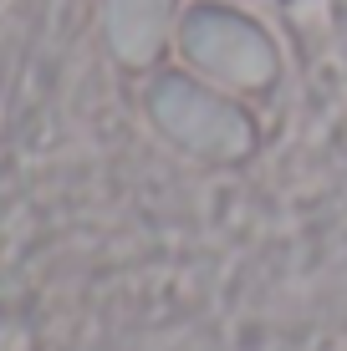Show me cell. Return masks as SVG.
<instances>
[{"label": "cell", "instance_id": "2", "mask_svg": "<svg viewBox=\"0 0 347 351\" xmlns=\"http://www.w3.org/2000/svg\"><path fill=\"white\" fill-rule=\"evenodd\" d=\"M179 56L194 77L214 82L225 92H266L281 71L276 41L260 31V21L240 16L230 5H194L179 16Z\"/></svg>", "mask_w": 347, "mask_h": 351}, {"label": "cell", "instance_id": "1", "mask_svg": "<svg viewBox=\"0 0 347 351\" xmlns=\"http://www.w3.org/2000/svg\"><path fill=\"white\" fill-rule=\"evenodd\" d=\"M148 117L179 153L205 163H245L260 143L240 97L194 71H159L148 87Z\"/></svg>", "mask_w": 347, "mask_h": 351}, {"label": "cell", "instance_id": "3", "mask_svg": "<svg viewBox=\"0 0 347 351\" xmlns=\"http://www.w3.org/2000/svg\"><path fill=\"white\" fill-rule=\"evenodd\" d=\"M102 31L107 46L123 66H153L159 51L179 31V0H107L102 5Z\"/></svg>", "mask_w": 347, "mask_h": 351}]
</instances>
